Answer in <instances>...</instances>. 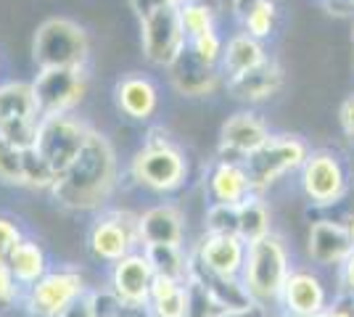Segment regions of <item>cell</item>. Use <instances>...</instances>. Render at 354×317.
Wrapping results in <instances>:
<instances>
[{"instance_id": "74e56055", "label": "cell", "mask_w": 354, "mask_h": 317, "mask_svg": "<svg viewBox=\"0 0 354 317\" xmlns=\"http://www.w3.org/2000/svg\"><path fill=\"white\" fill-rule=\"evenodd\" d=\"M214 317H270V315H267L265 304L251 302L246 307H238V309H220Z\"/></svg>"}, {"instance_id": "d590c367", "label": "cell", "mask_w": 354, "mask_h": 317, "mask_svg": "<svg viewBox=\"0 0 354 317\" xmlns=\"http://www.w3.org/2000/svg\"><path fill=\"white\" fill-rule=\"evenodd\" d=\"M19 283L8 270V265H0V309H8L19 299Z\"/></svg>"}, {"instance_id": "44dd1931", "label": "cell", "mask_w": 354, "mask_h": 317, "mask_svg": "<svg viewBox=\"0 0 354 317\" xmlns=\"http://www.w3.org/2000/svg\"><path fill=\"white\" fill-rule=\"evenodd\" d=\"M354 251V243L349 238V230L341 222L333 220H317L310 225V236H307V254L312 262L330 267V265H344L349 254Z\"/></svg>"}, {"instance_id": "603a6c76", "label": "cell", "mask_w": 354, "mask_h": 317, "mask_svg": "<svg viewBox=\"0 0 354 317\" xmlns=\"http://www.w3.org/2000/svg\"><path fill=\"white\" fill-rule=\"evenodd\" d=\"M207 191L212 204H230V206H238L241 201H246L254 193L243 164L227 162V159L212 162L207 175Z\"/></svg>"}, {"instance_id": "7402d4cb", "label": "cell", "mask_w": 354, "mask_h": 317, "mask_svg": "<svg viewBox=\"0 0 354 317\" xmlns=\"http://www.w3.org/2000/svg\"><path fill=\"white\" fill-rule=\"evenodd\" d=\"M140 241L143 246H183L185 241V220L175 204H156L138 214Z\"/></svg>"}, {"instance_id": "277c9868", "label": "cell", "mask_w": 354, "mask_h": 317, "mask_svg": "<svg viewBox=\"0 0 354 317\" xmlns=\"http://www.w3.org/2000/svg\"><path fill=\"white\" fill-rule=\"evenodd\" d=\"M307 156H310V146L301 137L272 135L270 133L265 143L257 151H251L241 164H243L246 175H249L254 193H265L267 188H272L286 175L301 169V164L307 162Z\"/></svg>"}, {"instance_id": "e0dca14e", "label": "cell", "mask_w": 354, "mask_h": 317, "mask_svg": "<svg viewBox=\"0 0 354 317\" xmlns=\"http://www.w3.org/2000/svg\"><path fill=\"white\" fill-rule=\"evenodd\" d=\"M281 302L291 317H323L328 294L323 280L312 270H291L283 286Z\"/></svg>"}, {"instance_id": "3957f363", "label": "cell", "mask_w": 354, "mask_h": 317, "mask_svg": "<svg viewBox=\"0 0 354 317\" xmlns=\"http://www.w3.org/2000/svg\"><path fill=\"white\" fill-rule=\"evenodd\" d=\"M32 59L37 69H85L90 59L88 32L64 16L45 19L32 40Z\"/></svg>"}, {"instance_id": "1f68e13d", "label": "cell", "mask_w": 354, "mask_h": 317, "mask_svg": "<svg viewBox=\"0 0 354 317\" xmlns=\"http://www.w3.org/2000/svg\"><path fill=\"white\" fill-rule=\"evenodd\" d=\"M204 227H207V236H238V206L212 204Z\"/></svg>"}, {"instance_id": "9c48e42d", "label": "cell", "mask_w": 354, "mask_h": 317, "mask_svg": "<svg viewBox=\"0 0 354 317\" xmlns=\"http://www.w3.org/2000/svg\"><path fill=\"white\" fill-rule=\"evenodd\" d=\"M140 46L148 64L162 69L188 48V35L183 30L177 6H164L140 16Z\"/></svg>"}, {"instance_id": "5b68a950", "label": "cell", "mask_w": 354, "mask_h": 317, "mask_svg": "<svg viewBox=\"0 0 354 317\" xmlns=\"http://www.w3.org/2000/svg\"><path fill=\"white\" fill-rule=\"evenodd\" d=\"M130 175L138 185L156 193H172L188 180V159L167 137H148L146 146L135 151Z\"/></svg>"}, {"instance_id": "2e32d148", "label": "cell", "mask_w": 354, "mask_h": 317, "mask_svg": "<svg viewBox=\"0 0 354 317\" xmlns=\"http://www.w3.org/2000/svg\"><path fill=\"white\" fill-rule=\"evenodd\" d=\"M153 267L146 259L143 249L114 262L111 267V294L127 307H148L151 283H153Z\"/></svg>"}, {"instance_id": "d6986e66", "label": "cell", "mask_w": 354, "mask_h": 317, "mask_svg": "<svg viewBox=\"0 0 354 317\" xmlns=\"http://www.w3.org/2000/svg\"><path fill=\"white\" fill-rule=\"evenodd\" d=\"M283 82H286V75L281 64L275 59H265L246 75L227 79V93L241 104H265L283 90Z\"/></svg>"}, {"instance_id": "f1b7e54d", "label": "cell", "mask_w": 354, "mask_h": 317, "mask_svg": "<svg viewBox=\"0 0 354 317\" xmlns=\"http://www.w3.org/2000/svg\"><path fill=\"white\" fill-rule=\"evenodd\" d=\"M143 254L151 262L156 275H167L175 280H188V259L191 254L183 246H143Z\"/></svg>"}, {"instance_id": "d6a6232c", "label": "cell", "mask_w": 354, "mask_h": 317, "mask_svg": "<svg viewBox=\"0 0 354 317\" xmlns=\"http://www.w3.org/2000/svg\"><path fill=\"white\" fill-rule=\"evenodd\" d=\"M188 48H191L193 53L204 61V64L220 69L225 43H222V37L217 35V30H207V32H201V35H196V37H191V40H188Z\"/></svg>"}, {"instance_id": "484cf974", "label": "cell", "mask_w": 354, "mask_h": 317, "mask_svg": "<svg viewBox=\"0 0 354 317\" xmlns=\"http://www.w3.org/2000/svg\"><path fill=\"white\" fill-rule=\"evenodd\" d=\"M265 59L267 53L262 40L251 37L246 32H238L227 40V46L222 50L220 72L225 75V79H236V77L246 75L249 69H254V66H259Z\"/></svg>"}, {"instance_id": "83f0119b", "label": "cell", "mask_w": 354, "mask_h": 317, "mask_svg": "<svg viewBox=\"0 0 354 317\" xmlns=\"http://www.w3.org/2000/svg\"><path fill=\"white\" fill-rule=\"evenodd\" d=\"M272 233V211L262 193H251L238 204V238L243 243L259 241Z\"/></svg>"}, {"instance_id": "cb8c5ba5", "label": "cell", "mask_w": 354, "mask_h": 317, "mask_svg": "<svg viewBox=\"0 0 354 317\" xmlns=\"http://www.w3.org/2000/svg\"><path fill=\"white\" fill-rule=\"evenodd\" d=\"M193 254L201 265H207L209 270L241 278L243 262H246V243L238 236H204Z\"/></svg>"}, {"instance_id": "f35d334b", "label": "cell", "mask_w": 354, "mask_h": 317, "mask_svg": "<svg viewBox=\"0 0 354 317\" xmlns=\"http://www.w3.org/2000/svg\"><path fill=\"white\" fill-rule=\"evenodd\" d=\"M339 119H341V127H344L346 137L354 143V95H349V98L341 104Z\"/></svg>"}, {"instance_id": "9a60e30c", "label": "cell", "mask_w": 354, "mask_h": 317, "mask_svg": "<svg viewBox=\"0 0 354 317\" xmlns=\"http://www.w3.org/2000/svg\"><path fill=\"white\" fill-rule=\"evenodd\" d=\"M0 182L14 188H45L56 182L53 172L37 159L32 148H19L0 137Z\"/></svg>"}, {"instance_id": "4fadbf2b", "label": "cell", "mask_w": 354, "mask_h": 317, "mask_svg": "<svg viewBox=\"0 0 354 317\" xmlns=\"http://www.w3.org/2000/svg\"><path fill=\"white\" fill-rule=\"evenodd\" d=\"M188 283L212 307H217V312L220 309H238V307H246L254 302L241 278H230V275L209 270L207 265H201L196 259V254H191V259H188Z\"/></svg>"}, {"instance_id": "d4e9b609", "label": "cell", "mask_w": 354, "mask_h": 317, "mask_svg": "<svg viewBox=\"0 0 354 317\" xmlns=\"http://www.w3.org/2000/svg\"><path fill=\"white\" fill-rule=\"evenodd\" d=\"M193 286L188 280H175L167 275H153L148 312L151 317H191Z\"/></svg>"}, {"instance_id": "836d02e7", "label": "cell", "mask_w": 354, "mask_h": 317, "mask_svg": "<svg viewBox=\"0 0 354 317\" xmlns=\"http://www.w3.org/2000/svg\"><path fill=\"white\" fill-rule=\"evenodd\" d=\"M21 238H24V233L16 225V220H11L8 214H0V265L8 262L14 249L21 243Z\"/></svg>"}, {"instance_id": "e575fe53", "label": "cell", "mask_w": 354, "mask_h": 317, "mask_svg": "<svg viewBox=\"0 0 354 317\" xmlns=\"http://www.w3.org/2000/svg\"><path fill=\"white\" fill-rule=\"evenodd\" d=\"M59 317H98V312H95V291L88 288V291H85L82 296H77Z\"/></svg>"}, {"instance_id": "b9f144b4", "label": "cell", "mask_w": 354, "mask_h": 317, "mask_svg": "<svg viewBox=\"0 0 354 317\" xmlns=\"http://www.w3.org/2000/svg\"><path fill=\"white\" fill-rule=\"evenodd\" d=\"M341 286H344V291L354 294V251L349 254V259L341 265Z\"/></svg>"}, {"instance_id": "7c38bea8", "label": "cell", "mask_w": 354, "mask_h": 317, "mask_svg": "<svg viewBox=\"0 0 354 317\" xmlns=\"http://www.w3.org/2000/svg\"><path fill=\"white\" fill-rule=\"evenodd\" d=\"M301 191L317 206H330L339 204L346 196V169L344 162L333 151L320 148V151H310L307 162L301 164Z\"/></svg>"}, {"instance_id": "ac0fdd59", "label": "cell", "mask_w": 354, "mask_h": 317, "mask_svg": "<svg viewBox=\"0 0 354 317\" xmlns=\"http://www.w3.org/2000/svg\"><path fill=\"white\" fill-rule=\"evenodd\" d=\"M169 79L175 85V90L185 98H204L212 95L220 85V69L217 66H209L204 61L193 53L191 48H185L180 56H177L169 66Z\"/></svg>"}, {"instance_id": "4dcf8cb0", "label": "cell", "mask_w": 354, "mask_h": 317, "mask_svg": "<svg viewBox=\"0 0 354 317\" xmlns=\"http://www.w3.org/2000/svg\"><path fill=\"white\" fill-rule=\"evenodd\" d=\"M275 24H278V3H275V0H262V3L241 21L243 32L251 35V37H257V40L270 37V35L275 32Z\"/></svg>"}, {"instance_id": "ee69618b", "label": "cell", "mask_w": 354, "mask_h": 317, "mask_svg": "<svg viewBox=\"0 0 354 317\" xmlns=\"http://www.w3.org/2000/svg\"><path fill=\"white\" fill-rule=\"evenodd\" d=\"M346 230H349V238H352V243H354V217L349 220V225H346Z\"/></svg>"}, {"instance_id": "ba28073f", "label": "cell", "mask_w": 354, "mask_h": 317, "mask_svg": "<svg viewBox=\"0 0 354 317\" xmlns=\"http://www.w3.org/2000/svg\"><path fill=\"white\" fill-rule=\"evenodd\" d=\"M40 108L35 101L32 82H3L0 85V137L19 148H32L37 127H40Z\"/></svg>"}, {"instance_id": "8fae6325", "label": "cell", "mask_w": 354, "mask_h": 317, "mask_svg": "<svg viewBox=\"0 0 354 317\" xmlns=\"http://www.w3.org/2000/svg\"><path fill=\"white\" fill-rule=\"evenodd\" d=\"M85 291H88L85 275L77 267L64 265L56 270H48L35 286L27 288L24 307L32 317H59Z\"/></svg>"}, {"instance_id": "ffe728a7", "label": "cell", "mask_w": 354, "mask_h": 317, "mask_svg": "<svg viewBox=\"0 0 354 317\" xmlns=\"http://www.w3.org/2000/svg\"><path fill=\"white\" fill-rule=\"evenodd\" d=\"M114 104L133 122H148L159 108V88L146 75H124L114 85Z\"/></svg>"}, {"instance_id": "30bf717a", "label": "cell", "mask_w": 354, "mask_h": 317, "mask_svg": "<svg viewBox=\"0 0 354 317\" xmlns=\"http://www.w3.org/2000/svg\"><path fill=\"white\" fill-rule=\"evenodd\" d=\"M35 101L40 117L72 114L88 93V66L85 69H40L32 79Z\"/></svg>"}, {"instance_id": "5bb4252c", "label": "cell", "mask_w": 354, "mask_h": 317, "mask_svg": "<svg viewBox=\"0 0 354 317\" xmlns=\"http://www.w3.org/2000/svg\"><path fill=\"white\" fill-rule=\"evenodd\" d=\"M270 137V127L265 119L254 111H238L233 117L222 122L220 146H217V159L227 162H243L251 151H257Z\"/></svg>"}, {"instance_id": "4316f807", "label": "cell", "mask_w": 354, "mask_h": 317, "mask_svg": "<svg viewBox=\"0 0 354 317\" xmlns=\"http://www.w3.org/2000/svg\"><path fill=\"white\" fill-rule=\"evenodd\" d=\"M6 265H8V270H11V275H14V280L21 288L35 286L45 272L50 270L45 249L37 241H32V238H21V243L14 249V254L8 257Z\"/></svg>"}, {"instance_id": "f546056e", "label": "cell", "mask_w": 354, "mask_h": 317, "mask_svg": "<svg viewBox=\"0 0 354 317\" xmlns=\"http://www.w3.org/2000/svg\"><path fill=\"white\" fill-rule=\"evenodd\" d=\"M217 8H220V0H185L183 6H177L180 11V21H183V30L188 35V40L201 35L207 30H214V19H217Z\"/></svg>"}, {"instance_id": "8d00e7d4", "label": "cell", "mask_w": 354, "mask_h": 317, "mask_svg": "<svg viewBox=\"0 0 354 317\" xmlns=\"http://www.w3.org/2000/svg\"><path fill=\"white\" fill-rule=\"evenodd\" d=\"M127 3H130V8L135 11V16L140 19V16L151 14L156 8H164V6H183L185 0H127Z\"/></svg>"}, {"instance_id": "ab89813d", "label": "cell", "mask_w": 354, "mask_h": 317, "mask_svg": "<svg viewBox=\"0 0 354 317\" xmlns=\"http://www.w3.org/2000/svg\"><path fill=\"white\" fill-rule=\"evenodd\" d=\"M259 3H262V0H230V11H233V16L238 19V24H241Z\"/></svg>"}, {"instance_id": "7bdbcfd3", "label": "cell", "mask_w": 354, "mask_h": 317, "mask_svg": "<svg viewBox=\"0 0 354 317\" xmlns=\"http://www.w3.org/2000/svg\"><path fill=\"white\" fill-rule=\"evenodd\" d=\"M323 317H354V312L346 307H333V309H325Z\"/></svg>"}, {"instance_id": "6da1fadb", "label": "cell", "mask_w": 354, "mask_h": 317, "mask_svg": "<svg viewBox=\"0 0 354 317\" xmlns=\"http://www.w3.org/2000/svg\"><path fill=\"white\" fill-rule=\"evenodd\" d=\"M117 153L111 140L98 130H90L74 162L50 185V196L69 211L104 209L117 188Z\"/></svg>"}, {"instance_id": "8992f818", "label": "cell", "mask_w": 354, "mask_h": 317, "mask_svg": "<svg viewBox=\"0 0 354 317\" xmlns=\"http://www.w3.org/2000/svg\"><path fill=\"white\" fill-rule=\"evenodd\" d=\"M90 130L93 127H88L82 119H77L74 114L43 117L35 143H32V151L37 153V159L53 172V177H59L74 162L80 148L85 146Z\"/></svg>"}, {"instance_id": "7a4b0ae2", "label": "cell", "mask_w": 354, "mask_h": 317, "mask_svg": "<svg viewBox=\"0 0 354 317\" xmlns=\"http://www.w3.org/2000/svg\"><path fill=\"white\" fill-rule=\"evenodd\" d=\"M288 275H291V259L281 236L270 233L259 241L246 243V262L241 280L254 302L265 307H270V302H281Z\"/></svg>"}, {"instance_id": "60d3db41", "label": "cell", "mask_w": 354, "mask_h": 317, "mask_svg": "<svg viewBox=\"0 0 354 317\" xmlns=\"http://www.w3.org/2000/svg\"><path fill=\"white\" fill-rule=\"evenodd\" d=\"M106 317H151L148 307H127V304H117Z\"/></svg>"}, {"instance_id": "52a82bcc", "label": "cell", "mask_w": 354, "mask_h": 317, "mask_svg": "<svg viewBox=\"0 0 354 317\" xmlns=\"http://www.w3.org/2000/svg\"><path fill=\"white\" fill-rule=\"evenodd\" d=\"M88 246L93 257L109 265L143 249L138 214L127 209H101V214L90 225Z\"/></svg>"}]
</instances>
